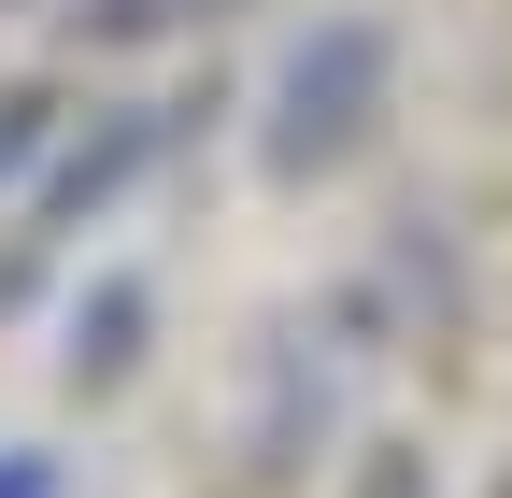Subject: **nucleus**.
I'll list each match as a JSON object with an SVG mask.
<instances>
[{"mask_svg":"<svg viewBox=\"0 0 512 498\" xmlns=\"http://www.w3.org/2000/svg\"><path fill=\"white\" fill-rule=\"evenodd\" d=\"M370 114H384V29H370V15L299 29L285 72H271V171H285V185L342 171V157L370 143Z\"/></svg>","mask_w":512,"mask_h":498,"instance_id":"nucleus-1","label":"nucleus"},{"mask_svg":"<svg viewBox=\"0 0 512 498\" xmlns=\"http://www.w3.org/2000/svg\"><path fill=\"white\" fill-rule=\"evenodd\" d=\"M228 0H72V43L86 57H128V43H171V29H214Z\"/></svg>","mask_w":512,"mask_h":498,"instance_id":"nucleus-2","label":"nucleus"},{"mask_svg":"<svg viewBox=\"0 0 512 498\" xmlns=\"http://www.w3.org/2000/svg\"><path fill=\"white\" fill-rule=\"evenodd\" d=\"M128 342H143V285H100L86 314H72V385H114Z\"/></svg>","mask_w":512,"mask_h":498,"instance_id":"nucleus-3","label":"nucleus"},{"mask_svg":"<svg viewBox=\"0 0 512 498\" xmlns=\"http://www.w3.org/2000/svg\"><path fill=\"white\" fill-rule=\"evenodd\" d=\"M143 143H157V114H114V129H100V143H86L72 171H57V214H86V200H100V185H114L128 157H143Z\"/></svg>","mask_w":512,"mask_h":498,"instance_id":"nucleus-4","label":"nucleus"},{"mask_svg":"<svg viewBox=\"0 0 512 498\" xmlns=\"http://www.w3.org/2000/svg\"><path fill=\"white\" fill-rule=\"evenodd\" d=\"M29 157H43V100H29V86H0V171H29Z\"/></svg>","mask_w":512,"mask_h":498,"instance_id":"nucleus-5","label":"nucleus"},{"mask_svg":"<svg viewBox=\"0 0 512 498\" xmlns=\"http://www.w3.org/2000/svg\"><path fill=\"white\" fill-rule=\"evenodd\" d=\"M356 498H427V470H413V456H370V484H356Z\"/></svg>","mask_w":512,"mask_h":498,"instance_id":"nucleus-6","label":"nucleus"},{"mask_svg":"<svg viewBox=\"0 0 512 498\" xmlns=\"http://www.w3.org/2000/svg\"><path fill=\"white\" fill-rule=\"evenodd\" d=\"M0 498H43V470H29V456H15V470H0Z\"/></svg>","mask_w":512,"mask_h":498,"instance_id":"nucleus-7","label":"nucleus"},{"mask_svg":"<svg viewBox=\"0 0 512 498\" xmlns=\"http://www.w3.org/2000/svg\"><path fill=\"white\" fill-rule=\"evenodd\" d=\"M0 15H15V0H0Z\"/></svg>","mask_w":512,"mask_h":498,"instance_id":"nucleus-8","label":"nucleus"}]
</instances>
